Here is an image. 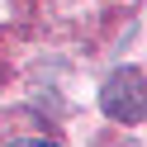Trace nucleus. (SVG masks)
<instances>
[{
  "label": "nucleus",
  "mask_w": 147,
  "mask_h": 147,
  "mask_svg": "<svg viewBox=\"0 0 147 147\" xmlns=\"http://www.w3.org/2000/svg\"><path fill=\"white\" fill-rule=\"evenodd\" d=\"M10 147H57L52 138H19V142H10Z\"/></svg>",
  "instance_id": "obj_2"
},
{
  "label": "nucleus",
  "mask_w": 147,
  "mask_h": 147,
  "mask_svg": "<svg viewBox=\"0 0 147 147\" xmlns=\"http://www.w3.org/2000/svg\"><path fill=\"white\" fill-rule=\"evenodd\" d=\"M100 109L119 123H142L147 114V81L138 67H114L100 86Z\"/></svg>",
  "instance_id": "obj_1"
}]
</instances>
